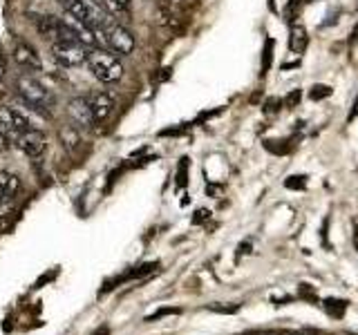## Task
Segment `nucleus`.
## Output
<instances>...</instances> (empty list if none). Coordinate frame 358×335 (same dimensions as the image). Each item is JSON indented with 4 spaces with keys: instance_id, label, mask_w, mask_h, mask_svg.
<instances>
[{
    "instance_id": "nucleus-16",
    "label": "nucleus",
    "mask_w": 358,
    "mask_h": 335,
    "mask_svg": "<svg viewBox=\"0 0 358 335\" xmlns=\"http://www.w3.org/2000/svg\"><path fill=\"white\" fill-rule=\"evenodd\" d=\"M327 96H331V87H329V85L318 83V85H313V87L309 89V98H311V100H322V98H327Z\"/></svg>"
},
{
    "instance_id": "nucleus-3",
    "label": "nucleus",
    "mask_w": 358,
    "mask_h": 335,
    "mask_svg": "<svg viewBox=\"0 0 358 335\" xmlns=\"http://www.w3.org/2000/svg\"><path fill=\"white\" fill-rule=\"evenodd\" d=\"M18 94L27 100L31 107L36 110H50L54 105V96L50 94V89L43 83H38L34 76H20L16 81Z\"/></svg>"
},
{
    "instance_id": "nucleus-8",
    "label": "nucleus",
    "mask_w": 358,
    "mask_h": 335,
    "mask_svg": "<svg viewBox=\"0 0 358 335\" xmlns=\"http://www.w3.org/2000/svg\"><path fill=\"white\" fill-rule=\"evenodd\" d=\"M90 100V107H92V114L96 123H103L112 112H115V96L110 92H94L92 96L87 98Z\"/></svg>"
},
{
    "instance_id": "nucleus-15",
    "label": "nucleus",
    "mask_w": 358,
    "mask_h": 335,
    "mask_svg": "<svg viewBox=\"0 0 358 335\" xmlns=\"http://www.w3.org/2000/svg\"><path fill=\"white\" fill-rule=\"evenodd\" d=\"M307 0H289V5H287V9H285V18L289 20V22H294L296 18H298V14H300V9H302V5H305Z\"/></svg>"
},
{
    "instance_id": "nucleus-18",
    "label": "nucleus",
    "mask_w": 358,
    "mask_h": 335,
    "mask_svg": "<svg viewBox=\"0 0 358 335\" xmlns=\"http://www.w3.org/2000/svg\"><path fill=\"white\" fill-rule=\"evenodd\" d=\"M186 172H188V159H179V172H177V188H182L188 184L186 179Z\"/></svg>"
},
{
    "instance_id": "nucleus-11",
    "label": "nucleus",
    "mask_w": 358,
    "mask_h": 335,
    "mask_svg": "<svg viewBox=\"0 0 358 335\" xmlns=\"http://www.w3.org/2000/svg\"><path fill=\"white\" fill-rule=\"evenodd\" d=\"M309 47V34L302 25H294L289 31V50L294 54H305V50Z\"/></svg>"
},
{
    "instance_id": "nucleus-29",
    "label": "nucleus",
    "mask_w": 358,
    "mask_h": 335,
    "mask_svg": "<svg viewBox=\"0 0 358 335\" xmlns=\"http://www.w3.org/2000/svg\"><path fill=\"white\" fill-rule=\"evenodd\" d=\"M3 74H5V59L0 56V78H3Z\"/></svg>"
},
{
    "instance_id": "nucleus-21",
    "label": "nucleus",
    "mask_w": 358,
    "mask_h": 335,
    "mask_svg": "<svg viewBox=\"0 0 358 335\" xmlns=\"http://www.w3.org/2000/svg\"><path fill=\"white\" fill-rule=\"evenodd\" d=\"M280 107H282V100L280 98H266V103H264L266 114H275V112H280Z\"/></svg>"
},
{
    "instance_id": "nucleus-1",
    "label": "nucleus",
    "mask_w": 358,
    "mask_h": 335,
    "mask_svg": "<svg viewBox=\"0 0 358 335\" xmlns=\"http://www.w3.org/2000/svg\"><path fill=\"white\" fill-rule=\"evenodd\" d=\"M87 65H90V72H92L94 78H99L101 83H117L123 76V65L119 61V56L112 52H103V50L90 52Z\"/></svg>"
},
{
    "instance_id": "nucleus-23",
    "label": "nucleus",
    "mask_w": 358,
    "mask_h": 335,
    "mask_svg": "<svg viewBox=\"0 0 358 335\" xmlns=\"http://www.w3.org/2000/svg\"><path fill=\"white\" fill-rule=\"evenodd\" d=\"M108 3H110V7H112V9L126 11V9H130V5H132V0H108Z\"/></svg>"
},
{
    "instance_id": "nucleus-4",
    "label": "nucleus",
    "mask_w": 358,
    "mask_h": 335,
    "mask_svg": "<svg viewBox=\"0 0 358 335\" xmlns=\"http://www.w3.org/2000/svg\"><path fill=\"white\" fill-rule=\"evenodd\" d=\"M90 52L85 50V45L74 43V40H56L52 45V59L63 65V67H78L87 61Z\"/></svg>"
},
{
    "instance_id": "nucleus-12",
    "label": "nucleus",
    "mask_w": 358,
    "mask_h": 335,
    "mask_svg": "<svg viewBox=\"0 0 358 335\" xmlns=\"http://www.w3.org/2000/svg\"><path fill=\"white\" fill-rule=\"evenodd\" d=\"M61 141L67 150L78 148V143H81V134H78L76 126H63L61 128Z\"/></svg>"
},
{
    "instance_id": "nucleus-10",
    "label": "nucleus",
    "mask_w": 358,
    "mask_h": 335,
    "mask_svg": "<svg viewBox=\"0 0 358 335\" xmlns=\"http://www.w3.org/2000/svg\"><path fill=\"white\" fill-rule=\"evenodd\" d=\"M18 193H20V177L7 170L0 172V195L5 197V201H11Z\"/></svg>"
},
{
    "instance_id": "nucleus-7",
    "label": "nucleus",
    "mask_w": 358,
    "mask_h": 335,
    "mask_svg": "<svg viewBox=\"0 0 358 335\" xmlns=\"http://www.w3.org/2000/svg\"><path fill=\"white\" fill-rule=\"evenodd\" d=\"M14 143L18 145L20 152H25L27 156H41L48 148V139L41 130H27V132H20L18 137L14 139Z\"/></svg>"
},
{
    "instance_id": "nucleus-26",
    "label": "nucleus",
    "mask_w": 358,
    "mask_h": 335,
    "mask_svg": "<svg viewBox=\"0 0 358 335\" xmlns=\"http://www.w3.org/2000/svg\"><path fill=\"white\" fill-rule=\"evenodd\" d=\"M210 311H217V313H235V311H238V306H208Z\"/></svg>"
},
{
    "instance_id": "nucleus-31",
    "label": "nucleus",
    "mask_w": 358,
    "mask_h": 335,
    "mask_svg": "<svg viewBox=\"0 0 358 335\" xmlns=\"http://www.w3.org/2000/svg\"><path fill=\"white\" fill-rule=\"evenodd\" d=\"M294 335H305V333H294Z\"/></svg>"
},
{
    "instance_id": "nucleus-24",
    "label": "nucleus",
    "mask_w": 358,
    "mask_h": 335,
    "mask_svg": "<svg viewBox=\"0 0 358 335\" xmlns=\"http://www.w3.org/2000/svg\"><path fill=\"white\" fill-rule=\"evenodd\" d=\"M354 119H358V96L354 98V103H352V110H350V117H347V121H354Z\"/></svg>"
},
{
    "instance_id": "nucleus-22",
    "label": "nucleus",
    "mask_w": 358,
    "mask_h": 335,
    "mask_svg": "<svg viewBox=\"0 0 358 335\" xmlns=\"http://www.w3.org/2000/svg\"><path fill=\"white\" fill-rule=\"evenodd\" d=\"M9 145H11V134L0 128V152H5Z\"/></svg>"
},
{
    "instance_id": "nucleus-2",
    "label": "nucleus",
    "mask_w": 358,
    "mask_h": 335,
    "mask_svg": "<svg viewBox=\"0 0 358 335\" xmlns=\"http://www.w3.org/2000/svg\"><path fill=\"white\" fill-rule=\"evenodd\" d=\"M94 34H96V38L103 40L110 47V52H115L117 56H128L134 52V36H132V31L126 29L123 25L110 22L106 27L94 29Z\"/></svg>"
},
{
    "instance_id": "nucleus-13",
    "label": "nucleus",
    "mask_w": 358,
    "mask_h": 335,
    "mask_svg": "<svg viewBox=\"0 0 358 335\" xmlns=\"http://www.w3.org/2000/svg\"><path fill=\"white\" fill-rule=\"evenodd\" d=\"M273 47H275V40L273 38H266L264 40V50H262V65H260V74L264 76L268 70H271V63H273Z\"/></svg>"
},
{
    "instance_id": "nucleus-9",
    "label": "nucleus",
    "mask_w": 358,
    "mask_h": 335,
    "mask_svg": "<svg viewBox=\"0 0 358 335\" xmlns=\"http://www.w3.org/2000/svg\"><path fill=\"white\" fill-rule=\"evenodd\" d=\"M14 59L20 67H27V70H41L43 63H41V56L38 52L31 47V45H27L25 40H16L14 43Z\"/></svg>"
},
{
    "instance_id": "nucleus-6",
    "label": "nucleus",
    "mask_w": 358,
    "mask_h": 335,
    "mask_svg": "<svg viewBox=\"0 0 358 335\" xmlns=\"http://www.w3.org/2000/svg\"><path fill=\"white\" fill-rule=\"evenodd\" d=\"M67 114H70L76 128H94V123H96L92 107H90V100L85 96H74L70 103H67Z\"/></svg>"
},
{
    "instance_id": "nucleus-17",
    "label": "nucleus",
    "mask_w": 358,
    "mask_h": 335,
    "mask_svg": "<svg viewBox=\"0 0 358 335\" xmlns=\"http://www.w3.org/2000/svg\"><path fill=\"white\" fill-rule=\"evenodd\" d=\"M285 186H287L289 190H305V186H307V177H305V174H291V177H287Z\"/></svg>"
},
{
    "instance_id": "nucleus-14",
    "label": "nucleus",
    "mask_w": 358,
    "mask_h": 335,
    "mask_svg": "<svg viewBox=\"0 0 358 335\" xmlns=\"http://www.w3.org/2000/svg\"><path fill=\"white\" fill-rule=\"evenodd\" d=\"M324 311H327L329 315H334V318H343L345 311H347V302L329 297V299H324Z\"/></svg>"
},
{
    "instance_id": "nucleus-30",
    "label": "nucleus",
    "mask_w": 358,
    "mask_h": 335,
    "mask_svg": "<svg viewBox=\"0 0 358 335\" xmlns=\"http://www.w3.org/2000/svg\"><path fill=\"white\" fill-rule=\"evenodd\" d=\"M3 204H5V197H3V195H0V206H3Z\"/></svg>"
},
{
    "instance_id": "nucleus-20",
    "label": "nucleus",
    "mask_w": 358,
    "mask_h": 335,
    "mask_svg": "<svg viewBox=\"0 0 358 335\" xmlns=\"http://www.w3.org/2000/svg\"><path fill=\"white\" fill-rule=\"evenodd\" d=\"M300 98H302V89H294V92H289V94H287L285 105H287V107H298Z\"/></svg>"
},
{
    "instance_id": "nucleus-25",
    "label": "nucleus",
    "mask_w": 358,
    "mask_h": 335,
    "mask_svg": "<svg viewBox=\"0 0 358 335\" xmlns=\"http://www.w3.org/2000/svg\"><path fill=\"white\" fill-rule=\"evenodd\" d=\"M208 219V210H197L195 217H193V223H199V221H206Z\"/></svg>"
},
{
    "instance_id": "nucleus-27",
    "label": "nucleus",
    "mask_w": 358,
    "mask_h": 335,
    "mask_svg": "<svg viewBox=\"0 0 358 335\" xmlns=\"http://www.w3.org/2000/svg\"><path fill=\"white\" fill-rule=\"evenodd\" d=\"M92 335H110V329L108 327H101L99 331H94Z\"/></svg>"
},
{
    "instance_id": "nucleus-19",
    "label": "nucleus",
    "mask_w": 358,
    "mask_h": 335,
    "mask_svg": "<svg viewBox=\"0 0 358 335\" xmlns=\"http://www.w3.org/2000/svg\"><path fill=\"white\" fill-rule=\"evenodd\" d=\"M179 313H182V311H179V308H159V311H155L152 313V315H148V318H145V322H155V320H159V318H166V315H179Z\"/></svg>"
},
{
    "instance_id": "nucleus-28",
    "label": "nucleus",
    "mask_w": 358,
    "mask_h": 335,
    "mask_svg": "<svg viewBox=\"0 0 358 335\" xmlns=\"http://www.w3.org/2000/svg\"><path fill=\"white\" fill-rule=\"evenodd\" d=\"M354 246L358 248V221L354 223Z\"/></svg>"
},
{
    "instance_id": "nucleus-5",
    "label": "nucleus",
    "mask_w": 358,
    "mask_h": 335,
    "mask_svg": "<svg viewBox=\"0 0 358 335\" xmlns=\"http://www.w3.org/2000/svg\"><path fill=\"white\" fill-rule=\"evenodd\" d=\"M0 128L7 130L11 137L16 139L20 132L31 130V121L22 110L5 105V107H0Z\"/></svg>"
}]
</instances>
